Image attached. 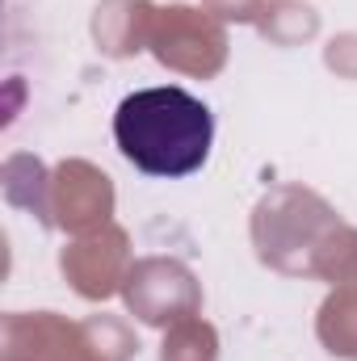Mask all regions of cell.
<instances>
[{"instance_id": "cell-1", "label": "cell", "mask_w": 357, "mask_h": 361, "mask_svg": "<svg viewBox=\"0 0 357 361\" xmlns=\"http://www.w3.org/2000/svg\"><path fill=\"white\" fill-rule=\"evenodd\" d=\"M114 143L147 177H189L210 160L214 114L177 85L139 89L114 114Z\"/></svg>"}]
</instances>
